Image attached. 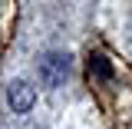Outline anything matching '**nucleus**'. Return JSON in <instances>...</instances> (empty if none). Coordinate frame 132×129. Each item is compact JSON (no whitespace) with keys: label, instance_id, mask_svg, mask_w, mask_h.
<instances>
[{"label":"nucleus","instance_id":"f03ea898","mask_svg":"<svg viewBox=\"0 0 132 129\" xmlns=\"http://www.w3.org/2000/svg\"><path fill=\"white\" fill-rule=\"evenodd\" d=\"M7 99H10L13 113H27V109L33 106V99H36V93H33V86H30V83L16 80V83H10V89H7Z\"/></svg>","mask_w":132,"mask_h":129},{"label":"nucleus","instance_id":"f257e3e1","mask_svg":"<svg viewBox=\"0 0 132 129\" xmlns=\"http://www.w3.org/2000/svg\"><path fill=\"white\" fill-rule=\"evenodd\" d=\"M66 76H69V56L66 53H46L43 60H40V80L46 83L50 89H56V86H63Z\"/></svg>","mask_w":132,"mask_h":129}]
</instances>
